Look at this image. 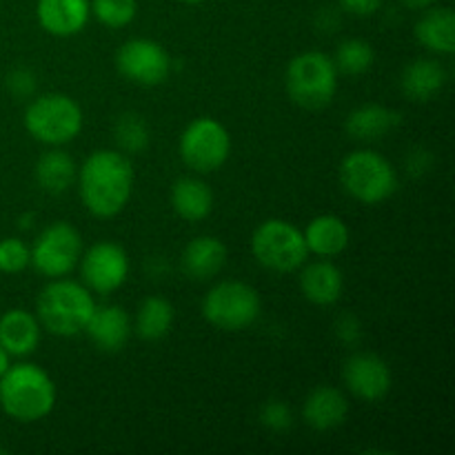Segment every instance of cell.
<instances>
[{"label":"cell","instance_id":"obj_1","mask_svg":"<svg viewBox=\"0 0 455 455\" xmlns=\"http://www.w3.org/2000/svg\"><path fill=\"white\" fill-rule=\"evenodd\" d=\"M80 198L96 218H114L132 198L133 167L127 156L114 149L93 151L78 178Z\"/></svg>","mask_w":455,"mask_h":455},{"label":"cell","instance_id":"obj_2","mask_svg":"<svg viewBox=\"0 0 455 455\" xmlns=\"http://www.w3.org/2000/svg\"><path fill=\"white\" fill-rule=\"evenodd\" d=\"M56 404V387L38 364H9L0 378V407L12 420L36 422Z\"/></svg>","mask_w":455,"mask_h":455},{"label":"cell","instance_id":"obj_3","mask_svg":"<svg viewBox=\"0 0 455 455\" xmlns=\"http://www.w3.org/2000/svg\"><path fill=\"white\" fill-rule=\"evenodd\" d=\"M96 302L87 287L71 280H53L38 296V320L52 336L71 338L84 331Z\"/></svg>","mask_w":455,"mask_h":455},{"label":"cell","instance_id":"obj_4","mask_svg":"<svg viewBox=\"0 0 455 455\" xmlns=\"http://www.w3.org/2000/svg\"><path fill=\"white\" fill-rule=\"evenodd\" d=\"M338 89V69L327 53L307 52L287 67L289 98L302 109H324Z\"/></svg>","mask_w":455,"mask_h":455},{"label":"cell","instance_id":"obj_5","mask_svg":"<svg viewBox=\"0 0 455 455\" xmlns=\"http://www.w3.org/2000/svg\"><path fill=\"white\" fill-rule=\"evenodd\" d=\"M340 182L347 194L354 196L360 203L378 204L395 191L398 173L380 154L360 149L342 160Z\"/></svg>","mask_w":455,"mask_h":455},{"label":"cell","instance_id":"obj_6","mask_svg":"<svg viewBox=\"0 0 455 455\" xmlns=\"http://www.w3.org/2000/svg\"><path fill=\"white\" fill-rule=\"evenodd\" d=\"M25 129L44 145H65L83 129V111L65 93H47L27 107Z\"/></svg>","mask_w":455,"mask_h":455},{"label":"cell","instance_id":"obj_7","mask_svg":"<svg viewBox=\"0 0 455 455\" xmlns=\"http://www.w3.org/2000/svg\"><path fill=\"white\" fill-rule=\"evenodd\" d=\"M251 251L262 267L278 274H291L298 267L305 265L309 256L302 231L291 222L278 220V218L262 222L253 231Z\"/></svg>","mask_w":455,"mask_h":455},{"label":"cell","instance_id":"obj_8","mask_svg":"<svg viewBox=\"0 0 455 455\" xmlns=\"http://www.w3.org/2000/svg\"><path fill=\"white\" fill-rule=\"evenodd\" d=\"M203 314L222 331H240L260 315V296L244 283H220L204 296Z\"/></svg>","mask_w":455,"mask_h":455},{"label":"cell","instance_id":"obj_9","mask_svg":"<svg viewBox=\"0 0 455 455\" xmlns=\"http://www.w3.org/2000/svg\"><path fill=\"white\" fill-rule=\"evenodd\" d=\"M231 151V138L225 124L213 118H196L187 124L180 136V158L189 169L209 173L227 163Z\"/></svg>","mask_w":455,"mask_h":455},{"label":"cell","instance_id":"obj_10","mask_svg":"<svg viewBox=\"0 0 455 455\" xmlns=\"http://www.w3.org/2000/svg\"><path fill=\"white\" fill-rule=\"evenodd\" d=\"M83 256V238L69 222H53L36 240L31 265L47 278H62L78 265Z\"/></svg>","mask_w":455,"mask_h":455},{"label":"cell","instance_id":"obj_11","mask_svg":"<svg viewBox=\"0 0 455 455\" xmlns=\"http://www.w3.org/2000/svg\"><path fill=\"white\" fill-rule=\"evenodd\" d=\"M116 67L132 83L142 87H156L169 76L167 52L149 38L127 40L116 53Z\"/></svg>","mask_w":455,"mask_h":455},{"label":"cell","instance_id":"obj_12","mask_svg":"<svg viewBox=\"0 0 455 455\" xmlns=\"http://www.w3.org/2000/svg\"><path fill=\"white\" fill-rule=\"evenodd\" d=\"M83 280L96 293H111L124 284L129 275V258L120 244L96 243L83 256Z\"/></svg>","mask_w":455,"mask_h":455},{"label":"cell","instance_id":"obj_13","mask_svg":"<svg viewBox=\"0 0 455 455\" xmlns=\"http://www.w3.org/2000/svg\"><path fill=\"white\" fill-rule=\"evenodd\" d=\"M345 385L351 394L367 403L385 398L391 389V371L382 358L373 354H354L342 369Z\"/></svg>","mask_w":455,"mask_h":455},{"label":"cell","instance_id":"obj_14","mask_svg":"<svg viewBox=\"0 0 455 455\" xmlns=\"http://www.w3.org/2000/svg\"><path fill=\"white\" fill-rule=\"evenodd\" d=\"M38 22L47 34L67 38L83 31L92 16L89 0H38Z\"/></svg>","mask_w":455,"mask_h":455},{"label":"cell","instance_id":"obj_15","mask_svg":"<svg viewBox=\"0 0 455 455\" xmlns=\"http://www.w3.org/2000/svg\"><path fill=\"white\" fill-rule=\"evenodd\" d=\"M84 331H87V336L92 338L98 349L107 351V354H116V351L127 345L132 324H129V315L123 307L105 305L93 309Z\"/></svg>","mask_w":455,"mask_h":455},{"label":"cell","instance_id":"obj_16","mask_svg":"<svg viewBox=\"0 0 455 455\" xmlns=\"http://www.w3.org/2000/svg\"><path fill=\"white\" fill-rule=\"evenodd\" d=\"M180 265L187 278L198 280V283L213 278L227 265L225 243L216 235H198L185 247Z\"/></svg>","mask_w":455,"mask_h":455},{"label":"cell","instance_id":"obj_17","mask_svg":"<svg viewBox=\"0 0 455 455\" xmlns=\"http://www.w3.org/2000/svg\"><path fill=\"white\" fill-rule=\"evenodd\" d=\"M349 413V403L345 395L333 387H318L305 400L302 416L305 422L315 431H331L345 422Z\"/></svg>","mask_w":455,"mask_h":455},{"label":"cell","instance_id":"obj_18","mask_svg":"<svg viewBox=\"0 0 455 455\" xmlns=\"http://www.w3.org/2000/svg\"><path fill=\"white\" fill-rule=\"evenodd\" d=\"M40 342V324L29 311L9 309L0 318V347L9 355L34 354Z\"/></svg>","mask_w":455,"mask_h":455},{"label":"cell","instance_id":"obj_19","mask_svg":"<svg viewBox=\"0 0 455 455\" xmlns=\"http://www.w3.org/2000/svg\"><path fill=\"white\" fill-rule=\"evenodd\" d=\"M400 123H403V116L398 111L382 105H364L351 111L345 129L355 140H378L394 132Z\"/></svg>","mask_w":455,"mask_h":455},{"label":"cell","instance_id":"obj_20","mask_svg":"<svg viewBox=\"0 0 455 455\" xmlns=\"http://www.w3.org/2000/svg\"><path fill=\"white\" fill-rule=\"evenodd\" d=\"M300 287L307 300L314 302V305L327 307L338 302V298L342 296L345 280H342L340 269L331 262H314V265L302 271Z\"/></svg>","mask_w":455,"mask_h":455},{"label":"cell","instance_id":"obj_21","mask_svg":"<svg viewBox=\"0 0 455 455\" xmlns=\"http://www.w3.org/2000/svg\"><path fill=\"white\" fill-rule=\"evenodd\" d=\"M172 207L182 220H204L213 207L212 187L198 178H180L172 187Z\"/></svg>","mask_w":455,"mask_h":455},{"label":"cell","instance_id":"obj_22","mask_svg":"<svg viewBox=\"0 0 455 455\" xmlns=\"http://www.w3.org/2000/svg\"><path fill=\"white\" fill-rule=\"evenodd\" d=\"M447 84V71L440 62L427 60H413L407 69L403 71V92L404 96L411 98L416 102H427L434 96L443 92Z\"/></svg>","mask_w":455,"mask_h":455},{"label":"cell","instance_id":"obj_23","mask_svg":"<svg viewBox=\"0 0 455 455\" xmlns=\"http://www.w3.org/2000/svg\"><path fill=\"white\" fill-rule=\"evenodd\" d=\"M302 235H305L307 249L323 258L338 256L349 244V227L338 216L314 218Z\"/></svg>","mask_w":455,"mask_h":455},{"label":"cell","instance_id":"obj_24","mask_svg":"<svg viewBox=\"0 0 455 455\" xmlns=\"http://www.w3.org/2000/svg\"><path fill=\"white\" fill-rule=\"evenodd\" d=\"M418 43L438 53L455 52V13L449 7L429 9L416 22Z\"/></svg>","mask_w":455,"mask_h":455},{"label":"cell","instance_id":"obj_25","mask_svg":"<svg viewBox=\"0 0 455 455\" xmlns=\"http://www.w3.org/2000/svg\"><path fill=\"white\" fill-rule=\"evenodd\" d=\"M36 180H38L40 189H44L47 194H65L76 180V163L65 151H47L40 156L38 164H36Z\"/></svg>","mask_w":455,"mask_h":455},{"label":"cell","instance_id":"obj_26","mask_svg":"<svg viewBox=\"0 0 455 455\" xmlns=\"http://www.w3.org/2000/svg\"><path fill=\"white\" fill-rule=\"evenodd\" d=\"M173 324V305L160 296L147 298L138 311L136 329L145 340H160L169 333Z\"/></svg>","mask_w":455,"mask_h":455},{"label":"cell","instance_id":"obj_27","mask_svg":"<svg viewBox=\"0 0 455 455\" xmlns=\"http://www.w3.org/2000/svg\"><path fill=\"white\" fill-rule=\"evenodd\" d=\"M338 71L347 76H360L364 71L371 69L373 65V49L367 40L351 38L340 43L336 52V60H333Z\"/></svg>","mask_w":455,"mask_h":455},{"label":"cell","instance_id":"obj_28","mask_svg":"<svg viewBox=\"0 0 455 455\" xmlns=\"http://www.w3.org/2000/svg\"><path fill=\"white\" fill-rule=\"evenodd\" d=\"M114 136L120 149L127 154H140L149 145V129L138 114L120 116L114 127Z\"/></svg>","mask_w":455,"mask_h":455},{"label":"cell","instance_id":"obj_29","mask_svg":"<svg viewBox=\"0 0 455 455\" xmlns=\"http://www.w3.org/2000/svg\"><path fill=\"white\" fill-rule=\"evenodd\" d=\"M89 7H92L93 16L111 29L127 27L138 12L136 0H92Z\"/></svg>","mask_w":455,"mask_h":455},{"label":"cell","instance_id":"obj_30","mask_svg":"<svg viewBox=\"0 0 455 455\" xmlns=\"http://www.w3.org/2000/svg\"><path fill=\"white\" fill-rule=\"evenodd\" d=\"M31 262V251L20 238L0 240V271L3 274H20Z\"/></svg>","mask_w":455,"mask_h":455},{"label":"cell","instance_id":"obj_31","mask_svg":"<svg viewBox=\"0 0 455 455\" xmlns=\"http://www.w3.org/2000/svg\"><path fill=\"white\" fill-rule=\"evenodd\" d=\"M260 420L267 429L271 431H287L291 427V409L280 400H269L262 407Z\"/></svg>","mask_w":455,"mask_h":455},{"label":"cell","instance_id":"obj_32","mask_svg":"<svg viewBox=\"0 0 455 455\" xmlns=\"http://www.w3.org/2000/svg\"><path fill=\"white\" fill-rule=\"evenodd\" d=\"M7 89L18 98H27L36 89V76L27 69H16L7 76Z\"/></svg>","mask_w":455,"mask_h":455},{"label":"cell","instance_id":"obj_33","mask_svg":"<svg viewBox=\"0 0 455 455\" xmlns=\"http://www.w3.org/2000/svg\"><path fill=\"white\" fill-rule=\"evenodd\" d=\"M340 4L354 16H371L380 9L382 0H340Z\"/></svg>","mask_w":455,"mask_h":455},{"label":"cell","instance_id":"obj_34","mask_svg":"<svg viewBox=\"0 0 455 455\" xmlns=\"http://www.w3.org/2000/svg\"><path fill=\"white\" fill-rule=\"evenodd\" d=\"M338 336L347 342H355L360 338V324L355 323V318L345 315V318L338 320Z\"/></svg>","mask_w":455,"mask_h":455},{"label":"cell","instance_id":"obj_35","mask_svg":"<svg viewBox=\"0 0 455 455\" xmlns=\"http://www.w3.org/2000/svg\"><path fill=\"white\" fill-rule=\"evenodd\" d=\"M400 3L407 4L409 9H427L435 3V0H400Z\"/></svg>","mask_w":455,"mask_h":455},{"label":"cell","instance_id":"obj_36","mask_svg":"<svg viewBox=\"0 0 455 455\" xmlns=\"http://www.w3.org/2000/svg\"><path fill=\"white\" fill-rule=\"evenodd\" d=\"M7 369H9V354L0 347V378H3V373L7 371Z\"/></svg>","mask_w":455,"mask_h":455},{"label":"cell","instance_id":"obj_37","mask_svg":"<svg viewBox=\"0 0 455 455\" xmlns=\"http://www.w3.org/2000/svg\"><path fill=\"white\" fill-rule=\"evenodd\" d=\"M180 3H185V4H198V3H204V0H180Z\"/></svg>","mask_w":455,"mask_h":455}]
</instances>
